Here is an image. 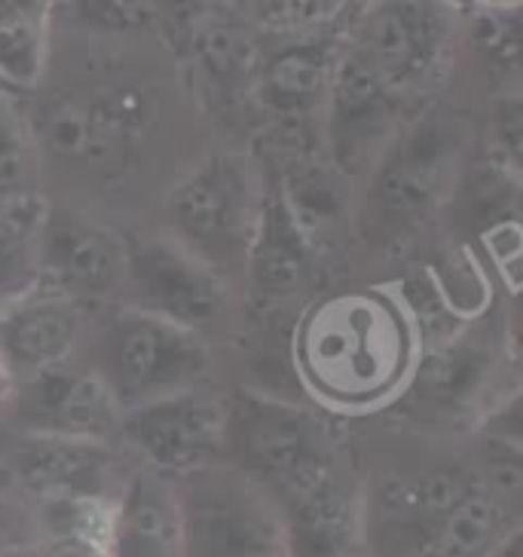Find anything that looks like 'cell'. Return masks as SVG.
Returning a JSON list of instances; mask_svg holds the SVG:
<instances>
[{
  "mask_svg": "<svg viewBox=\"0 0 523 557\" xmlns=\"http://www.w3.org/2000/svg\"><path fill=\"white\" fill-rule=\"evenodd\" d=\"M89 364L108 383L120 410H129L209 383L212 346L206 334L120 304L101 325Z\"/></svg>",
  "mask_w": 523,
  "mask_h": 557,
  "instance_id": "obj_7",
  "label": "cell"
},
{
  "mask_svg": "<svg viewBox=\"0 0 523 557\" xmlns=\"http://www.w3.org/2000/svg\"><path fill=\"white\" fill-rule=\"evenodd\" d=\"M212 0H148L150 10H157L160 16H165L172 25H190L202 16V10L209 7Z\"/></svg>",
  "mask_w": 523,
  "mask_h": 557,
  "instance_id": "obj_28",
  "label": "cell"
},
{
  "mask_svg": "<svg viewBox=\"0 0 523 557\" xmlns=\"http://www.w3.org/2000/svg\"><path fill=\"white\" fill-rule=\"evenodd\" d=\"M10 484L28 499H101L114 503L135 459L116 442L55 438L10 432L0 454Z\"/></svg>",
  "mask_w": 523,
  "mask_h": 557,
  "instance_id": "obj_14",
  "label": "cell"
},
{
  "mask_svg": "<svg viewBox=\"0 0 523 557\" xmlns=\"http://www.w3.org/2000/svg\"><path fill=\"white\" fill-rule=\"evenodd\" d=\"M344 44L395 96L413 101L441 81L457 37L447 0H352Z\"/></svg>",
  "mask_w": 523,
  "mask_h": 557,
  "instance_id": "obj_8",
  "label": "cell"
},
{
  "mask_svg": "<svg viewBox=\"0 0 523 557\" xmlns=\"http://www.w3.org/2000/svg\"><path fill=\"white\" fill-rule=\"evenodd\" d=\"M86 329V310L47 278H34L0 297V364L10 380L74 359Z\"/></svg>",
  "mask_w": 523,
  "mask_h": 557,
  "instance_id": "obj_17",
  "label": "cell"
},
{
  "mask_svg": "<svg viewBox=\"0 0 523 557\" xmlns=\"http://www.w3.org/2000/svg\"><path fill=\"white\" fill-rule=\"evenodd\" d=\"M447 3H450V7H459V3H465V0H447Z\"/></svg>",
  "mask_w": 523,
  "mask_h": 557,
  "instance_id": "obj_32",
  "label": "cell"
},
{
  "mask_svg": "<svg viewBox=\"0 0 523 557\" xmlns=\"http://www.w3.org/2000/svg\"><path fill=\"white\" fill-rule=\"evenodd\" d=\"M477 3H484V7H493V10H514L521 0H477Z\"/></svg>",
  "mask_w": 523,
  "mask_h": 557,
  "instance_id": "obj_30",
  "label": "cell"
},
{
  "mask_svg": "<svg viewBox=\"0 0 523 557\" xmlns=\"http://www.w3.org/2000/svg\"><path fill=\"white\" fill-rule=\"evenodd\" d=\"M248 18L273 37H307L331 32L349 13L352 0H236Z\"/></svg>",
  "mask_w": 523,
  "mask_h": 557,
  "instance_id": "obj_23",
  "label": "cell"
},
{
  "mask_svg": "<svg viewBox=\"0 0 523 557\" xmlns=\"http://www.w3.org/2000/svg\"><path fill=\"white\" fill-rule=\"evenodd\" d=\"M465 153V126L453 114L408 120L368 172L359 227L371 246L398 248L450 202Z\"/></svg>",
  "mask_w": 523,
  "mask_h": 557,
  "instance_id": "obj_4",
  "label": "cell"
},
{
  "mask_svg": "<svg viewBox=\"0 0 523 557\" xmlns=\"http://www.w3.org/2000/svg\"><path fill=\"white\" fill-rule=\"evenodd\" d=\"M37 276L65 292L83 310L120 300L126 239L71 206H47L34 233Z\"/></svg>",
  "mask_w": 523,
  "mask_h": 557,
  "instance_id": "obj_16",
  "label": "cell"
},
{
  "mask_svg": "<svg viewBox=\"0 0 523 557\" xmlns=\"http://www.w3.org/2000/svg\"><path fill=\"white\" fill-rule=\"evenodd\" d=\"M315 263L319 258L291 221L273 181L263 175L261 214L242 267L251 304H258L261 310H276L282 304L297 300L312 282Z\"/></svg>",
  "mask_w": 523,
  "mask_h": 557,
  "instance_id": "obj_19",
  "label": "cell"
},
{
  "mask_svg": "<svg viewBox=\"0 0 523 557\" xmlns=\"http://www.w3.org/2000/svg\"><path fill=\"white\" fill-rule=\"evenodd\" d=\"M43 199L0 206V297L37 278L34 233L40 224Z\"/></svg>",
  "mask_w": 523,
  "mask_h": 557,
  "instance_id": "obj_24",
  "label": "cell"
},
{
  "mask_svg": "<svg viewBox=\"0 0 523 557\" xmlns=\"http://www.w3.org/2000/svg\"><path fill=\"white\" fill-rule=\"evenodd\" d=\"M508 374V344L496 319L474 315L438 344L420 346L393 408L423 429L472 432L502 398Z\"/></svg>",
  "mask_w": 523,
  "mask_h": 557,
  "instance_id": "obj_5",
  "label": "cell"
},
{
  "mask_svg": "<svg viewBox=\"0 0 523 557\" xmlns=\"http://www.w3.org/2000/svg\"><path fill=\"white\" fill-rule=\"evenodd\" d=\"M62 0H0V81L34 89L50 55L52 16Z\"/></svg>",
  "mask_w": 523,
  "mask_h": 557,
  "instance_id": "obj_21",
  "label": "cell"
},
{
  "mask_svg": "<svg viewBox=\"0 0 523 557\" xmlns=\"http://www.w3.org/2000/svg\"><path fill=\"white\" fill-rule=\"evenodd\" d=\"M175 487L180 557H295L273 496L229 462L178 478Z\"/></svg>",
  "mask_w": 523,
  "mask_h": 557,
  "instance_id": "obj_9",
  "label": "cell"
},
{
  "mask_svg": "<svg viewBox=\"0 0 523 557\" xmlns=\"http://www.w3.org/2000/svg\"><path fill=\"white\" fill-rule=\"evenodd\" d=\"M10 478H7V469H3V462H0V484H7Z\"/></svg>",
  "mask_w": 523,
  "mask_h": 557,
  "instance_id": "obj_31",
  "label": "cell"
},
{
  "mask_svg": "<svg viewBox=\"0 0 523 557\" xmlns=\"http://www.w3.org/2000/svg\"><path fill=\"white\" fill-rule=\"evenodd\" d=\"M224 462L270 493L282 511L344 472V442L322 408L239 389L227 395Z\"/></svg>",
  "mask_w": 523,
  "mask_h": 557,
  "instance_id": "obj_3",
  "label": "cell"
},
{
  "mask_svg": "<svg viewBox=\"0 0 523 557\" xmlns=\"http://www.w3.org/2000/svg\"><path fill=\"white\" fill-rule=\"evenodd\" d=\"M0 89H10V86H7V83H3V81H0Z\"/></svg>",
  "mask_w": 523,
  "mask_h": 557,
  "instance_id": "obj_34",
  "label": "cell"
},
{
  "mask_svg": "<svg viewBox=\"0 0 523 557\" xmlns=\"http://www.w3.org/2000/svg\"><path fill=\"white\" fill-rule=\"evenodd\" d=\"M10 386H13V380H10V374H7V368L0 364V413H3V405H7Z\"/></svg>",
  "mask_w": 523,
  "mask_h": 557,
  "instance_id": "obj_29",
  "label": "cell"
},
{
  "mask_svg": "<svg viewBox=\"0 0 523 557\" xmlns=\"http://www.w3.org/2000/svg\"><path fill=\"white\" fill-rule=\"evenodd\" d=\"M408 108L410 101L395 96L340 37L319 116V138L331 165L349 181L368 178L376 157L408 123Z\"/></svg>",
  "mask_w": 523,
  "mask_h": 557,
  "instance_id": "obj_12",
  "label": "cell"
},
{
  "mask_svg": "<svg viewBox=\"0 0 523 557\" xmlns=\"http://www.w3.org/2000/svg\"><path fill=\"white\" fill-rule=\"evenodd\" d=\"M368 557H502L518 511L502 506L469 457L425 454L359 484Z\"/></svg>",
  "mask_w": 523,
  "mask_h": 557,
  "instance_id": "obj_1",
  "label": "cell"
},
{
  "mask_svg": "<svg viewBox=\"0 0 523 557\" xmlns=\"http://www.w3.org/2000/svg\"><path fill=\"white\" fill-rule=\"evenodd\" d=\"M263 175L254 157L214 150L190 165L165 194L169 236L227 278L242 273L258 227Z\"/></svg>",
  "mask_w": 523,
  "mask_h": 557,
  "instance_id": "obj_6",
  "label": "cell"
},
{
  "mask_svg": "<svg viewBox=\"0 0 523 557\" xmlns=\"http://www.w3.org/2000/svg\"><path fill=\"white\" fill-rule=\"evenodd\" d=\"M123 410L92 364L74 359L43 368L10 386L0 420L10 432L116 442Z\"/></svg>",
  "mask_w": 523,
  "mask_h": 557,
  "instance_id": "obj_15",
  "label": "cell"
},
{
  "mask_svg": "<svg viewBox=\"0 0 523 557\" xmlns=\"http://www.w3.org/2000/svg\"><path fill=\"white\" fill-rule=\"evenodd\" d=\"M224 438L227 395L209 383L123 410L116 429V444L135 462L175 481L224 462Z\"/></svg>",
  "mask_w": 523,
  "mask_h": 557,
  "instance_id": "obj_11",
  "label": "cell"
},
{
  "mask_svg": "<svg viewBox=\"0 0 523 557\" xmlns=\"http://www.w3.org/2000/svg\"><path fill=\"white\" fill-rule=\"evenodd\" d=\"M40 199V148L16 89H0V206Z\"/></svg>",
  "mask_w": 523,
  "mask_h": 557,
  "instance_id": "obj_22",
  "label": "cell"
},
{
  "mask_svg": "<svg viewBox=\"0 0 523 557\" xmlns=\"http://www.w3.org/2000/svg\"><path fill=\"white\" fill-rule=\"evenodd\" d=\"M490 163L502 165L508 172L518 175L521 163V108L518 101H502L493 116V148Z\"/></svg>",
  "mask_w": 523,
  "mask_h": 557,
  "instance_id": "obj_27",
  "label": "cell"
},
{
  "mask_svg": "<svg viewBox=\"0 0 523 557\" xmlns=\"http://www.w3.org/2000/svg\"><path fill=\"white\" fill-rule=\"evenodd\" d=\"M120 300L153 312L180 329L206 334L229 307L227 278L172 236H141L126 243V276Z\"/></svg>",
  "mask_w": 523,
  "mask_h": 557,
  "instance_id": "obj_13",
  "label": "cell"
},
{
  "mask_svg": "<svg viewBox=\"0 0 523 557\" xmlns=\"http://www.w3.org/2000/svg\"><path fill=\"white\" fill-rule=\"evenodd\" d=\"M337 50L340 34L319 32L282 37L276 50L254 62L248 89L270 126H312L322 116Z\"/></svg>",
  "mask_w": 523,
  "mask_h": 557,
  "instance_id": "obj_18",
  "label": "cell"
},
{
  "mask_svg": "<svg viewBox=\"0 0 523 557\" xmlns=\"http://www.w3.org/2000/svg\"><path fill=\"white\" fill-rule=\"evenodd\" d=\"M71 13L99 32H129L150 16L148 0H62Z\"/></svg>",
  "mask_w": 523,
  "mask_h": 557,
  "instance_id": "obj_26",
  "label": "cell"
},
{
  "mask_svg": "<svg viewBox=\"0 0 523 557\" xmlns=\"http://www.w3.org/2000/svg\"><path fill=\"white\" fill-rule=\"evenodd\" d=\"M37 148L50 150L99 181L129 175L150 135V108L138 89L114 86L89 99L55 101L34 120Z\"/></svg>",
  "mask_w": 523,
  "mask_h": 557,
  "instance_id": "obj_10",
  "label": "cell"
},
{
  "mask_svg": "<svg viewBox=\"0 0 523 557\" xmlns=\"http://www.w3.org/2000/svg\"><path fill=\"white\" fill-rule=\"evenodd\" d=\"M111 557H180V503L175 478L135 462L111 506Z\"/></svg>",
  "mask_w": 523,
  "mask_h": 557,
  "instance_id": "obj_20",
  "label": "cell"
},
{
  "mask_svg": "<svg viewBox=\"0 0 523 557\" xmlns=\"http://www.w3.org/2000/svg\"><path fill=\"white\" fill-rule=\"evenodd\" d=\"M40 545L34 503L10 481L0 484V557Z\"/></svg>",
  "mask_w": 523,
  "mask_h": 557,
  "instance_id": "obj_25",
  "label": "cell"
},
{
  "mask_svg": "<svg viewBox=\"0 0 523 557\" xmlns=\"http://www.w3.org/2000/svg\"><path fill=\"white\" fill-rule=\"evenodd\" d=\"M291 359L319 408L371 413L398 398L416 359V337L389 288H346L300 312Z\"/></svg>",
  "mask_w": 523,
  "mask_h": 557,
  "instance_id": "obj_2",
  "label": "cell"
},
{
  "mask_svg": "<svg viewBox=\"0 0 523 557\" xmlns=\"http://www.w3.org/2000/svg\"><path fill=\"white\" fill-rule=\"evenodd\" d=\"M349 557H368L364 552H356V555H349Z\"/></svg>",
  "mask_w": 523,
  "mask_h": 557,
  "instance_id": "obj_33",
  "label": "cell"
}]
</instances>
